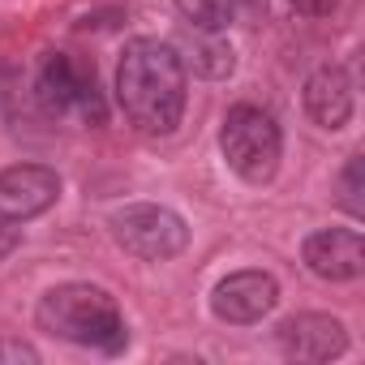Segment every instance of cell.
<instances>
[{"label":"cell","mask_w":365,"mask_h":365,"mask_svg":"<svg viewBox=\"0 0 365 365\" xmlns=\"http://www.w3.org/2000/svg\"><path fill=\"white\" fill-rule=\"evenodd\" d=\"M190 69L172 43L163 39H129L116 65V103L142 133H172L185 116Z\"/></svg>","instance_id":"6da1fadb"},{"label":"cell","mask_w":365,"mask_h":365,"mask_svg":"<svg viewBox=\"0 0 365 365\" xmlns=\"http://www.w3.org/2000/svg\"><path fill=\"white\" fill-rule=\"evenodd\" d=\"M35 322L78 348H95L103 356L125 352L129 344V327L125 314L116 305V297L99 284H56L39 297L35 305Z\"/></svg>","instance_id":"7a4b0ae2"},{"label":"cell","mask_w":365,"mask_h":365,"mask_svg":"<svg viewBox=\"0 0 365 365\" xmlns=\"http://www.w3.org/2000/svg\"><path fill=\"white\" fill-rule=\"evenodd\" d=\"M220 150L241 180L267 185L284 155V133H279L275 116L262 112L258 103H232L220 125Z\"/></svg>","instance_id":"3957f363"},{"label":"cell","mask_w":365,"mask_h":365,"mask_svg":"<svg viewBox=\"0 0 365 365\" xmlns=\"http://www.w3.org/2000/svg\"><path fill=\"white\" fill-rule=\"evenodd\" d=\"M108 228H112V241L142 262H168L190 245V224L172 207H155V202L120 207L108 220Z\"/></svg>","instance_id":"277c9868"},{"label":"cell","mask_w":365,"mask_h":365,"mask_svg":"<svg viewBox=\"0 0 365 365\" xmlns=\"http://www.w3.org/2000/svg\"><path fill=\"white\" fill-rule=\"evenodd\" d=\"M35 95H39V103H43L48 116H69V112H78L82 120L103 125V99H99V86H95V69L82 65V61L69 56V52H48V56L39 61Z\"/></svg>","instance_id":"5b68a950"},{"label":"cell","mask_w":365,"mask_h":365,"mask_svg":"<svg viewBox=\"0 0 365 365\" xmlns=\"http://www.w3.org/2000/svg\"><path fill=\"white\" fill-rule=\"evenodd\" d=\"M61 198V172L48 163H14L0 172V220L26 224L52 211Z\"/></svg>","instance_id":"8992f818"},{"label":"cell","mask_w":365,"mask_h":365,"mask_svg":"<svg viewBox=\"0 0 365 365\" xmlns=\"http://www.w3.org/2000/svg\"><path fill=\"white\" fill-rule=\"evenodd\" d=\"M275 305H279V284L271 271H232L211 292V314L232 327L262 322Z\"/></svg>","instance_id":"52a82bcc"},{"label":"cell","mask_w":365,"mask_h":365,"mask_svg":"<svg viewBox=\"0 0 365 365\" xmlns=\"http://www.w3.org/2000/svg\"><path fill=\"white\" fill-rule=\"evenodd\" d=\"M301 262L327 284H348L365 271V241L356 228H318L301 241Z\"/></svg>","instance_id":"ba28073f"},{"label":"cell","mask_w":365,"mask_h":365,"mask_svg":"<svg viewBox=\"0 0 365 365\" xmlns=\"http://www.w3.org/2000/svg\"><path fill=\"white\" fill-rule=\"evenodd\" d=\"M279 348L292 361H335L348 348V331L331 314H297L279 322Z\"/></svg>","instance_id":"9c48e42d"},{"label":"cell","mask_w":365,"mask_h":365,"mask_svg":"<svg viewBox=\"0 0 365 365\" xmlns=\"http://www.w3.org/2000/svg\"><path fill=\"white\" fill-rule=\"evenodd\" d=\"M305 112L318 129H344L352 120V82L339 65H322L305 78Z\"/></svg>","instance_id":"30bf717a"},{"label":"cell","mask_w":365,"mask_h":365,"mask_svg":"<svg viewBox=\"0 0 365 365\" xmlns=\"http://www.w3.org/2000/svg\"><path fill=\"white\" fill-rule=\"evenodd\" d=\"M185 69H194L198 78H228V73L237 69V56H232V48H228L215 31H202V35L194 39V56H190Z\"/></svg>","instance_id":"8fae6325"},{"label":"cell","mask_w":365,"mask_h":365,"mask_svg":"<svg viewBox=\"0 0 365 365\" xmlns=\"http://www.w3.org/2000/svg\"><path fill=\"white\" fill-rule=\"evenodd\" d=\"M176 9L194 31H224L237 14V0H176Z\"/></svg>","instance_id":"7c38bea8"},{"label":"cell","mask_w":365,"mask_h":365,"mask_svg":"<svg viewBox=\"0 0 365 365\" xmlns=\"http://www.w3.org/2000/svg\"><path fill=\"white\" fill-rule=\"evenodd\" d=\"M339 202H344V211L348 215H356L361 220V155H348V168H344V176H339Z\"/></svg>","instance_id":"4fadbf2b"},{"label":"cell","mask_w":365,"mask_h":365,"mask_svg":"<svg viewBox=\"0 0 365 365\" xmlns=\"http://www.w3.org/2000/svg\"><path fill=\"white\" fill-rule=\"evenodd\" d=\"M0 365H39V348L14 335H0Z\"/></svg>","instance_id":"5bb4252c"},{"label":"cell","mask_w":365,"mask_h":365,"mask_svg":"<svg viewBox=\"0 0 365 365\" xmlns=\"http://www.w3.org/2000/svg\"><path fill=\"white\" fill-rule=\"evenodd\" d=\"M335 5H339V0H292V9L305 14V18H322V14H331Z\"/></svg>","instance_id":"9a60e30c"}]
</instances>
